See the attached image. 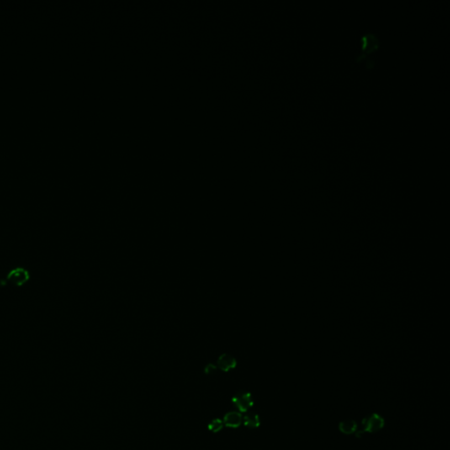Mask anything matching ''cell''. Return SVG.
<instances>
[{
    "instance_id": "1",
    "label": "cell",
    "mask_w": 450,
    "mask_h": 450,
    "mask_svg": "<svg viewBox=\"0 0 450 450\" xmlns=\"http://www.w3.org/2000/svg\"><path fill=\"white\" fill-rule=\"evenodd\" d=\"M30 279V272L23 267H14L10 270L6 276V283L12 285L15 288H22L25 285L28 284Z\"/></svg>"
},
{
    "instance_id": "2",
    "label": "cell",
    "mask_w": 450,
    "mask_h": 450,
    "mask_svg": "<svg viewBox=\"0 0 450 450\" xmlns=\"http://www.w3.org/2000/svg\"><path fill=\"white\" fill-rule=\"evenodd\" d=\"M231 401L240 413H247L255 404L251 393L244 390L237 392Z\"/></svg>"
},
{
    "instance_id": "3",
    "label": "cell",
    "mask_w": 450,
    "mask_h": 450,
    "mask_svg": "<svg viewBox=\"0 0 450 450\" xmlns=\"http://www.w3.org/2000/svg\"><path fill=\"white\" fill-rule=\"evenodd\" d=\"M384 420L383 417L380 416L379 414H373L368 418H366L362 420L363 430L356 434L357 437H360L363 433H377L383 429L384 426Z\"/></svg>"
},
{
    "instance_id": "4",
    "label": "cell",
    "mask_w": 450,
    "mask_h": 450,
    "mask_svg": "<svg viewBox=\"0 0 450 450\" xmlns=\"http://www.w3.org/2000/svg\"><path fill=\"white\" fill-rule=\"evenodd\" d=\"M237 360L229 354H223L218 357L217 367L224 372H229L237 367Z\"/></svg>"
},
{
    "instance_id": "5",
    "label": "cell",
    "mask_w": 450,
    "mask_h": 450,
    "mask_svg": "<svg viewBox=\"0 0 450 450\" xmlns=\"http://www.w3.org/2000/svg\"><path fill=\"white\" fill-rule=\"evenodd\" d=\"M223 422L224 426L230 428H238L243 423V415L240 412L231 410L224 415Z\"/></svg>"
},
{
    "instance_id": "6",
    "label": "cell",
    "mask_w": 450,
    "mask_h": 450,
    "mask_svg": "<svg viewBox=\"0 0 450 450\" xmlns=\"http://www.w3.org/2000/svg\"><path fill=\"white\" fill-rule=\"evenodd\" d=\"M243 423L248 428H258L259 426H261V419L257 414L247 412L246 414L243 416Z\"/></svg>"
},
{
    "instance_id": "7",
    "label": "cell",
    "mask_w": 450,
    "mask_h": 450,
    "mask_svg": "<svg viewBox=\"0 0 450 450\" xmlns=\"http://www.w3.org/2000/svg\"><path fill=\"white\" fill-rule=\"evenodd\" d=\"M339 428L340 432L343 433L344 435H352L357 431V424L355 420H345L339 424Z\"/></svg>"
},
{
    "instance_id": "8",
    "label": "cell",
    "mask_w": 450,
    "mask_h": 450,
    "mask_svg": "<svg viewBox=\"0 0 450 450\" xmlns=\"http://www.w3.org/2000/svg\"><path fill=\"white\" fill-rule=\"evenodd\" d=\"M224 422H223V420H221V419H214V420H212L208 424V429L209 431H211V432L218 433L220 432L222 429L224 428Z\"/></svg>"
},
{
    "instance_id": "9",
    "label": "cell",
    "mask_w": 450,
    "mask_h": 450,
    "mask_svg": "<svg viewBox=\"0 0 450 450\" xmlns=\"http://www.w3.org/2000/svg\"><path fill=\"white\" fill-rule=\"evenodd\" d=\"M217 368H218V367H217V365L208 364L207 365V366H206L204 371H205L206 374L213 373V372H214V371L216 370Z\"/></svg>"
}]
</instances>
